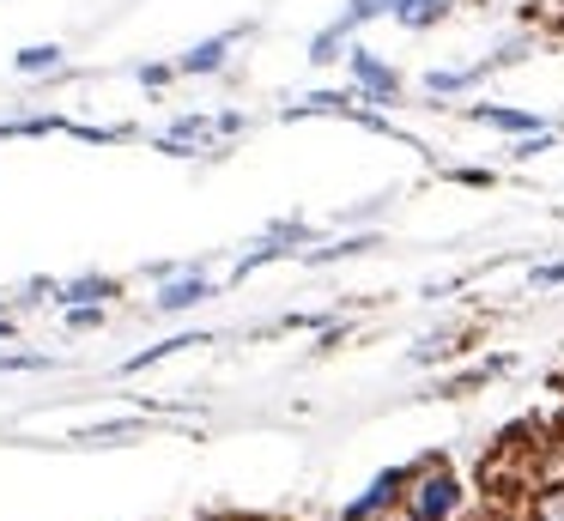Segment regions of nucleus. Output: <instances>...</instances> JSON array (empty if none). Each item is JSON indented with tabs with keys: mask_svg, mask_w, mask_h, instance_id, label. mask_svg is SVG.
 <instances>
[{
	"mask_svg": "<svg viewBox=\"0 0 564 521\" xmlns=\"http://www.w3.org/2000/svg\"><path fill=\"white\" fill-rule=\"evenodd\" d=\"M401 509H406V521H449L462 509V485H455V473L443 460H425V467L406 473Z\"/></svg>",
	"mask_w": 564,
	"mask_h": 521,
	"instance_id": "obj_1",
	"label": "nucleus"
},
{
	"mask_svg": "<svg viewBox=\"0 0 564 521\" xmlns=\"http://www.w3.org/2000/svg\"><path fill=\"white\" fill-rule=\"evenodd\" d=\"M346 73H352V91L365 104H401V73L365 43H346Z\"/></svg>",
	"mask_w": 564,
	"mask_h": 521,
	"instance_id": "obj_2",
	"label": "nucleus"
},
{
	"mask_svg": "<svg viewBox=\"0 0 564 521\" xmlns=\"http://www.w3.org/2000/svg\"><path fill=\"white\" fill-rule=\"evenodd\" d=\"M370 19H394V0H352V7H346L340 19H334L328 31H322L316 43H310V61H316V67H328V61H340V48L352 43V36L365 31Z\"/></svg>",
	"mask_w": 564,
	"mask_h": 521,
	"instance_id": "obj_3",
	"label": "nucleus"
},
{
	"mask_svg": "<svg viewBox=\"0 0 564 521\" xmlns=\"http://www.w3.org/2000/svg\"><path fill=\"white\" fill-rule=\"evenodd\" d=\"M231 43H237V31H219V36H207V43L183 48V55H176V73H183V79H207V73H219L225 61H231Z\"/></svg>",
	"mask_w": 564,
	"mask_h": 521,
	"instance_id": "obj_4",
	"label": "nucleus"
},
{
	"mask_svg": "<svg viewBox=\"0 0 564 521\" xmlns=\"http://www.w3.org/2000/svg\"><path fill=\"white\" fill-rule=\"evenodd\" d=\"M401 491H406V473H377V479H370V491L358 497L340 521H377L389 503H401Z\"/></svg>",
	"mask_w": 564,
	"mask_h": 521,
	"instance_id": "obj_5",
	"label": "nucleus"
},
{
	"mask_svg": "<svg viewBox=\"0 0 564 521\" xmlns=\"http://www.w3.org/2000/svg\"><path fill=\"white\" fill-rule=\"evenodd\" d=\"M207 291H213V285L195 273V267H188V273H171V279H164V291H159V310H164V315H176V310H195V303L207 297Z\"/></svg>",
	"mask_w": 564,
	"mask_h": 521,
	"instance_id": "obj_6",
	"label": "nucleus"
},
{
	"mask_svg": "<svg viewBox=\"0 0 564 521\" xmlns=\"http://www.w3.org/2000/svg\"><path fill=\"white\" fill-rule=\"evenodd\" d=\"M467 116L486 121V128H503V133H540V128H546V121L528 116V109H498V104H474Z\"/></svg>",
	"mask_w": 564,
	"mask_h": 521,
	"instance_id": "obj_7",
	"label": "nucleus"
},
{
	"mask_svg": "<svg viewBox=\"0 0 564 521\" xmlns=\"http://www.w3.org/2000/svg\"><path fill=\"white\" fill-rule=\"evenodd\" d=\"M62 55H67L62 43H31V48H19V55H13V73H19V79H37V73H62Z\"/></svg>",
	"mask_w": 564,
	"mask_h": 521,
	"instance_id": "obj_8",
	"label": "nucleus"
},
{
	"mask_svg": "<svg viewBox=\"0 0 564 521\" xmlns=\"http://www.w3.org/2000/svg\"><path fill=\"white\" fill-rule=\"evenodd\" d=\"M455 0H394V24H406V31H425V24L449 19Z\"/></svg>",
	"mask_w": 564,
	"mask_h": 521,
	"instance_id": "obj_9",
	"label": "nucleus"
},
{
	"mask_svg": "<svg viewBox=\"0 0 564 521\" xmlns=\"http://www.w3.org/2000/svg\"><path fill=\"white\" fill-rule=\"evenodd\" d=\"M50 297L62 303V310H79V303H104V297H116V285H110V279H74V285H50Z\"/></svg>",
	"mask_w": 564,
	"mask_h": 521,
	"instance_id": "obj_10",
	"label": "nucleus"
},
{
	"mask_svg": "<svg viewBox=\"0 0 564 521\" xmlns=\"http://www.w3.org/2000/svg\"><path fill=\"white\" fill-rule=\"evenodd\" d=\"M0 370H50V351H13L0 358Z\"/></svg>",
	"mask_w": 564,
	"mask_h": 521,
	"instance_id": "obj_11",
	"label": "nucleus"
},
{
	"mask_svg": "<svg viewBox=\"0 0 564 521\" xmlns=\"http://www.w3.org/2000/svg\"><path fill=\"white\" fill-rule=\"evenodd\" d=\"M134 79L159 91V85H171V79H176V61H171V67H164V61H152V67H134Z\"/></svg>",
	"mask_w": 564,
	"mask_h": 521,
	"instance_id": "obj_12",
	"label": "nucleus"
},
{
	"mask_svg": "<svg viewBox=\"0 0 564 521\" xmlns=\"http://www.w3.org/2000/svg\"><path fill=\"white\" fill-rule=\"evenodd\" d=\"M534 521H564V491H546V497H540Z\"/></svg>",
	"mask_w": 564,
	"mask_h": 521,
	"instance_id": "obj_13",
	"label": "nucleus"
},
{
	"mask_svg": "<svg viewBox=\"0 0 564 521\" xmlns=\"http://www.w3.org/2000/svg\"><path fill=\"white\" fill-rule=\"evenodd\" d=\"M0 334H13V310L7 303H0Z\"/></svg>",
	"mask_w": 564,
	"mask_h": 521,
	"instance_id": "obj_14",
	"label": "nucleus"
}]
</instances>
